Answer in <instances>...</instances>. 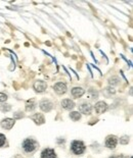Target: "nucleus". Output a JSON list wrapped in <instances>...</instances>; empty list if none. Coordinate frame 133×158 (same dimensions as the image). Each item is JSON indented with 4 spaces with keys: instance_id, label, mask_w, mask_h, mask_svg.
I'll list each match as a JSON object with an SVG mask.
<instances>
[{
    "instance_id": "f257e3e1",
    "label": "nucleus",
    "mask_w": 133,
    "mask_h": 158,
    "mask_svg": "<svg viewBox=\"0 0 133 158\" xmlns=\"http://www.w3.org/2000/svg\"><path fill=\"white\" fill-rule=\"evenodd\" d=\"M71 149L72 152L76 155H80L85 151V145L82 141H73L72 144H71Z\"/></svg>"
},
{
    "instance_id": "f03ea898",
    "label": "nucleus",
    "mask_w": 133,
    "mask_h": 158,
    "mask_svg": "<svg viewBox=\"0 0 133 158\" xmlns=\"http://www.w3.org/2000/svg\"><path fill=\"white\" fill-rule=\"evenodd\" d=\"M38 147V143L33 139H27V140L24 141L23 143V148L25 150V152L31 153L36 150V148Z\"/></svg>"
},
{
    "instance_id": "7ed1b4c3",
    "label": "nucleus",
    "mask_w": 133,
    "mask_h": 158,
    "mask_svg": "<svg viewBox=\"0 0 133 158\" xmlns=\"http://www.w3.org/2000/svg\"><path fill=\"white\" fill-rule=\"evenodd\" d=\"M118 138L116 136H108L106 139V146L110 149H114L117 146Z\"/></svg>"
},
{
    "instance_id": "20e7f679",
    "label": "nucleus",
    "mask_w": 133,
    "mask_h": 158,
    "mask_svg": "<svg viewBox=\"0 0 133 158\" xmlns=\"http://www.w3.org/2000/svg\"><path fill=\"white\" fill-rule=\"evenodd\" d=\"M53 89L58 95L65 94V93L66 92V85L65 83H61V82L56 83L55 85L53 86Z\"/></svg>"
},
{
    "instance_id": "39448f33",
    "label": "nucleus",
    "mask_w": 133,
    "mask_h": 158,
    "mask_svg": "<svg viewBox=\"0 0 133 158\" xmlns=\"http://www.w3.org/2000/svg\"><path fill=\"white\" fill-rule=\"evenodd\" d=\"M40 108H41L43 111L45 112H48L50 111V110L52 109V106H53V104H52L51 101H49V100H42L41 102H40Z\"/></svg>"
},
{
    "instance_id": "423d86ee",
    "label": "nucleus",
    "mask_w": 133,
    "mask_h": 158,
    "mask_svg": "<svg viewBox=\"0 0 133 158\" xmlns=\"http://www.w3.org/2000/svg\"><path fill=\"white\" fill-rule=\"evenodd\" d=\"M94 108H95V111L98 114L103 113V112L108 109V104H106V102H103V101H99V102H97V103L95 104Z\"/></svg>"
},
{
    "instance_id": "0eeeda50",
    "label": "nucleus",
    "mask_w": 133,
    "mask_h": 158,
    "mask_svg": "<svg viewBox=\"0 0 133 158\" xmlns=\"http://www.w3.org/2000/svg\"><path fill=\"white\" fill-rule=\"evenodd\" d=\"M46 88H47V85H46V83L43 82V81H37V82H35V84H34V89L38 93L44 92Z\"/></svg>"
},
{
    "instance_id": "6e6552de",
    "label": "nucleus",
    "mask_w": 133,
    "mask_h": 158,
    "mask_svg": "<svg viewBox=\"0 0 133 158\" xmlns=\"http://www.w3.org/2000/svg\"><path fill=\"white\" fill-rule=\"evenodd\" d=\"M41 158H56L55 152H54L53 149L46 148V149H44L43 151H42Z\"/></svg>"
},
{
    "instance_id": "1a4fd4ad",
    "label": "nucleus",
    "mask_w": 133,
    "mask_h": 158,
    "mask_svg": "<svg viewBox=\"0 0 133 158\" xmlns=\"http://www.w3.org/2000/svg\"><path fill=\"white\" fill-rule=\"evenodd\" d=\"M80 111L82 112L83 114H86V115H89V114H91V111H92V107L91 105L89 103H83L80 105L79 107Z\"/></svg>"
},
{
    "instance_id": "9d476101",
    "label": "nucleus",
    "mask_w": 133,
    "mask_h": 158,
    "mask_svg": "<svg viewBox=\"0 0 133 158\" xmlns=\"http://www.w3.org/2000/svg\"><path fill=\"white\" fill-rule=\"evenodd\" d=\"M1 126L3 129L5 130H10L13 126H15V119H11V118H5L2 121Z\"/></svg>"
},
{
    "instance_id": "9b49d317",
    "label": "nucleus",
    "mask_w": 133,
    "mask_h": 158,
    "mask_svg": "<svg viewBox=\"0 0 133 158\" xmlns=\"http://www.w3.org/2000/svg\"><path fill=\"white\" fill-rule=\"evenodd\" d=\"M61 106L66 110H71L75 107V103H74V101L71 99H64L63 101H61Z\"/></svg>"
},
{
    "instance_id": "f8f14e48",
    "label": "nucleus",
    "mask_w": 133,
    "mask_h": 158,
    "mask_svg": "<svg viewBox=\"0 0 133 158\" xmlns=\"http://www.w3.org/2000/svg\"><path fill=\"white\" fill-rule=\"evenodd\" d=\"M31 118H32L33 121H34L37 124H42V123H44V121H45L43 114H41V113H35V114H33V115L31 116Z\"/></svg>"
},
{
    "instance_id": "ddd939ff",
    "label": "nucleus",
    "mask_w": 133,
    "mask_h": 158,
    "mask_svg": "<svg viewBox=\"0 0 133 158\" xmlns=\"http://www.w3.org/2000/svg\"><path fill=\"white\" fill-rule=\"evenodd\" d=\"M72 95L75 98H80L84 95V90L81 87H75L72 89Z\"/></svg>"
},
{
    "instance_id": "4468645a",
    "label": "nucleus",
    "mask_w": 133,
    "mask_h": 158,
    "mask_svg": "<svg viewBox=\"0 0 133 158\" xmlns=\"http://www.w3.org/2000/svg\"><path fill=\"white\" fill-rule=\"evenodd\" d=\"M36 108V102H35L34 99H30L26 102V110L27 111H32Z\"/></svg>"
},
{
    "instance_id": "2eb2a0df",
    "label": "nucleus",
    "mask_w": 133,
    "mask_h": 158,
    "mask_svg": "<svg viewBox=\"0 0 133 158\" xmlns=\"http://www.w3.org/2000/svg\"><path fill=\"white\" fill-rule=\"evenodd\" d=\"M70 117H71V119H73L74 121H77L81 118V114H80V112L74 111V112H71Z\"/></svg>"
},
{
    "instance_id": "dca6fc26",
    "label": "nucleus",
    "mask_w": 133,
    "mask_h": 158,
    "mask_svg": "<svg viewBox=\"0 0 133 158\" xmlns=\"http://www.w3.org/2000/svg\"><path fill=\"white\" fill-rule=\"evenodd\" d=\"M88 96H89L90 99H96V98L98 97V93H97L95 90L90 89L88 91Z\"/></svg>"
},
{
    "instance_id": "f3484780",
    "label": "nucleus",
    "mask_w": 133,
    "mask_h": 158,
    "mask_svg": "<svg viewBox=\"0 0 133 158\" xmlns=\"http://www.w3.org/2000/svg\"><path fill=\"white\" fill-rule=\"evenodd\" d=\"M5 136L3 135V134H0V147H2V146H4V144H5Z\"/></svg>"
},
{
    "instance_id": "a211bd4d",
    "label": "nucleus",
    "mask_w": 133,
    "mask_h": 158,
    "mask_svg": "<svg viewBox=\"0 0 133 158\" xmlns=\"http://www.w3.org/2000/svg\"><path fill=\"white\" fill-rule=\"evenodd\" d=\"M119 82V79L117 78V76H114V78L110 79V83L113 84V85H117Z\"/></svg>"
},
{
    "instance_id": "6ab92c4d",
    "label": "nucleus",
    "mask_w": 133,
    "mask_h": 158,
    "mask_svg": "<svg viewBox=\"0 0 133 158\" xmlns=\"http://www.w3.org/2000/svg\"><path fill=\"white\" fill-rule=\"evenodd\" d=\"M6 99H7V96H6V94H4V93H0V102L6 101Z\"/></svg>"
},
{
    "instance_id": "aec40b11",
    "label": "nucleus",
    "mask_w": 133,
    "mask_h": 158,
    "mask_svg": "<svg viewBox=\"0 0 133 158\" xmlns=\"http://www.w3.org/2000/svg\"><path fill=\"white\" fill-rule=\"evenodd\" d=\"M128 141H129L128 137H123L122 139H120V143H122V144H127Z\"/></svg>"
},
{
    "instance_id": "412c9836",
    "label": "nucleus",
    "mask_w": 133,
    "mask_h": 158,
    "mask_svg": "<svg viewBox=\"0 0 133 158\" xmlns=\"http://www.w3.org/2000/svg\"><path fill=\"white\" fill-rule=\"evenodd\" d=\"M113 158H127V157H126V156H115Z\"/></svg>"
},
{
    "instance_id": "4be33fe9",
    "label": "nucleus",
    "mask_w": 133,
    "mask_h": 158,
    "mask_svg": "<svg viewBox=\"0 0 133 158\" xmlns=\"http://www.w3.org/2000/svg\"><path fill=\"white\" fill-rule=\"evenodd\" d=\"M15 158H23L22 156H20V155H18V156H16Z\"/></svg>"
}]
</instances>
